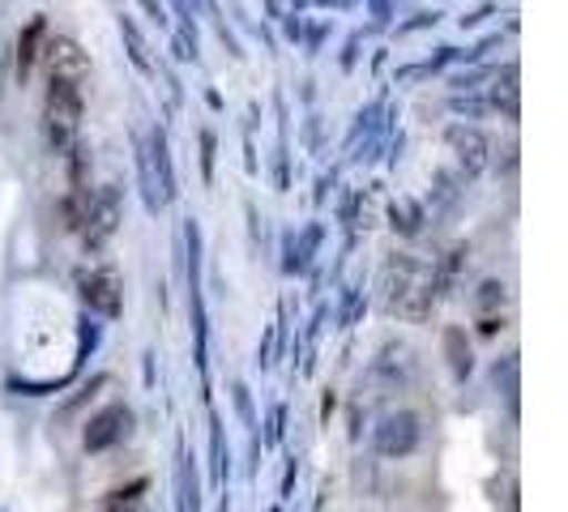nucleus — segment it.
I'll return each mask as SVG.
<instances>
[{"label": "nucleus", "instance_id": "f257e3e1", "mask_svg": "<svg viewBox=\"0 0 568 512\" xmlns=\"http://www.w3.org/2000/svg\"><path fill=\"white\" fill-rule=\"evenodd\" d=\"M78 120H82V85L52 82V90H48V142H52V150L73 145Z\"/></svg>", "mask_w": 568, "mask_h": 512}, {"label": "nucleus", "instance_id": "f03ea898", "mask_svg": "<svg viewBox=\"0 0 568 512\" xmlns=\"http://www.w3.org/2000/svg\"><path fill=\"white\" fill-rule=\"evenodd\" d=\"M48 69H52V82H73V85H82L85 73H90L82 48L69 43V39H57V43L48 48Z\"/></svg>", "mask_w": 568, "mask_h": 512}, {"label": "nucleus", "instance_id": "7ed1b4c3", "mask_svg": "<svg viewBox=\"0 0 568 512\" xmlns=\"http://www.w3.org/2000/svg\"><path fill=\"white\" fill-rule=\"evenodd\" d=\"M82 299L90 304V308H99V313H108V316L120 313L115 278H112V274H103V269H94V274H82Z\"/></svg>", "mask_w": 568, "mask_h": 512}, {"label": "nucleus", "instance_id": "20e7f679", "mask_svg": "<svg viewBox=\"0 0 568 512\" xmlns=\"http://www.w3.org/2000/svg\"><path fill=\"white\" fill-rule=\"evenodd\" d=\"M142 483H133V487H124V491H112L103 504H99V512H145L142 504Z\"/></svg>", "mask_w": 568, "mask_h": 512}, {"label": "nucleus", "instance_id": "39448f33", "mask_svg": "<svg viewBox=\"0 0 568 512\" xmlns=\"http://www.w3.org/2000/svg\"><path fill=\"white\" fill-rule=\"evenodd\" d=\"M124 419V410H108L99 423H94V431H85V444L90 449H103V444H112L115 436H120V427H112V423H120Z\"/></svg>", "mask_w": 568, "mask_h": 512}]
</instances>
